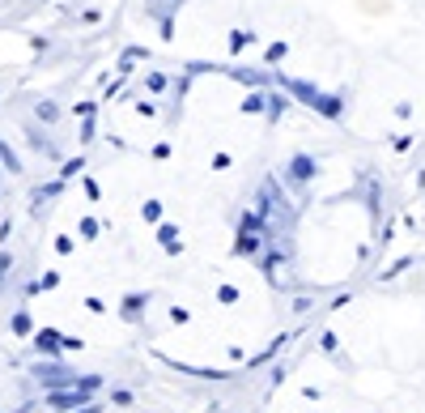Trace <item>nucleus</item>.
<instances>
[{"instance_id":"f257e3e1","label":"nucleus","mask_w":425,"mask_h":413,"mask_svg":"<svg viewBox=\"0 0 425 413\" xmlns=\"http://www.w3.org/2000/svg\"><path fill=\"white\" fill-rule=\"evenodd\" d=\"M260 247V222L251 218V222H243V230H238V252L247 256V252H255Z\"/></svg>"},{"instance_id":"f03ea898","label":"nucleus","mask_w":425,"mask_h":413,"mask_svg":"<svg viewBox=\"0 0 425 413\" xmlns=\"http://www.w3.org/2000/svg\"><path fill=\"white\" fill-rule=\"evenodd\" d=\"M311 171H315V166H311V158H298V162H294V175H298V179H307Z\"/></svg>"}]
</instances>
